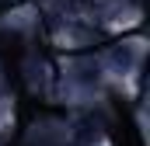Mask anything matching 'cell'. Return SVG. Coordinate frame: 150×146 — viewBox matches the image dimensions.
<instances>
[{
  "mask_svg": "<svg viewBox=\"0 0 150 146\" xmlns=\"http://www.w3.org/2000/svg\"><path fill=\"white\" fill-rule=\"evenodd\" d=\"M98 63H101V73H105L108 84L126 87L143 70V38H122V42L108 45V49H101Z\"/></svg>",
  "mask_w": 150,
  "mask_h": 146,
  "instance_id": "6da1fadb",
  "label": "cell"
}]
</instances>
